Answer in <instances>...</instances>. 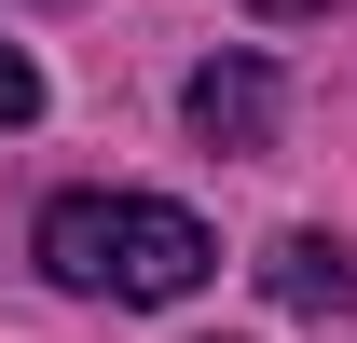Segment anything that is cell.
<instances>
[{
  "label": "cell",
  "mask_w": 357,
  "mask_h": 343,
  "mask_svg": "<svg viewBox=\"0 0 357 343\" xmlns=\"http://www.w3.org/2000/svg\"><path fill=\"white\" fill-rule=\"evenodd\" d=\"M14 124H42V69H28V55L0 42V137H14Z\"/></svg>",
  "instance_id": "obj_4"
},
{
  "label": "cell",
  "mask_w": 357,
  "mask_h": 343,
  "mask_svg": "<svg viewBox=\"0 0 357 343\" xmlns=\"http://www.w3.org/2000/svg\"><path fill=\"white\" fill-rule=\"evenodd\" d=\"M261 289L289 302V316H344V302H357V261L330 247V234H275V247H261Z\"/></svg>",
  "instance_id": "obj_3"
},
{
  "label": "cell",
  "mask_w": 357,
  "mask_h": 343,
  "mask_svg": "<svg viewBox=\"0 0 357 343\" xmlns=\"http://www.w3.org/2000/svg\"><path fill=\"white\" fill-rule=\"evenodd\" d=\"M248 14H330V0H248Z\"/></svg>",
  "instance_id": "obj_5"
},
{
  "label": "cell",
  "mask_w": 357,
  "mask_h": 343,
  "mask_svg": "<svg viewBox=\"0 0 357 343\" xmlns=\"http://www.w3.org/2000/svg\"><path fill=\"white\" fill-rule=\"evenodd\" d=\"M42 275L69 302H192L220 275V234L165 192H55L42 206Z\"/></svg>",
  "instance_id": "obj_1"
},
{
  "label": "cell",
  "mask_w": 357,
  "mask_h": 343,
  "mask_svg": "<svg viewBox=\"0 0 357 343\" xmlns=\"http://www.w3.org/2000/svg\"><path fill=\"white\" fill-rule=\"evenodd\" d=\"M178 110H192L206 151H275V69H261V55H206Z\"/></svg>",
  "instance_id": "obj_2"
}]
</instances>
